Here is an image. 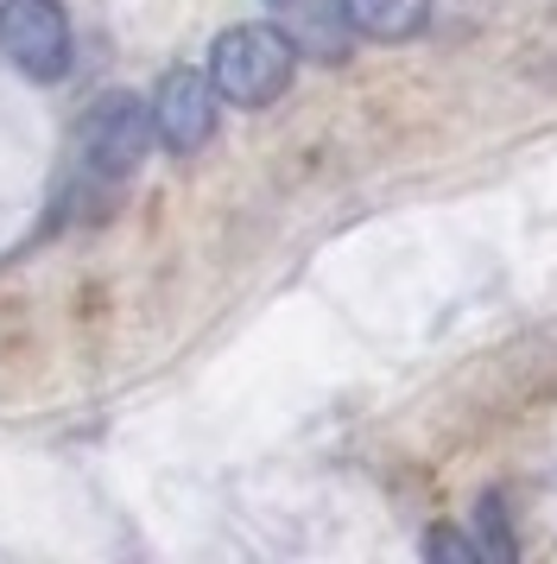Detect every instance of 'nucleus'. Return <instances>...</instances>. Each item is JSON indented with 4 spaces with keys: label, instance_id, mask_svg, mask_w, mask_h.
I'll use <instances>...</instances> for the list:
<instances>
[{
    "label": "nucleus",
    "instance_id": "0eeeda50",
    "mask_svg": "<svg viewBox=\"0 0 557 564\" xmlns=\"http://www.w3.org/2000/svg\"><path fill=\"white\" fill-rule=\"evenodd\" d=\"M425 552H430V558H462V564L476 558V545H469V539H456V533H430Z\"/></svg>",
    "mask_w": 557,
    "mask_h": 564
},
{
    "label": "nucleus",
    "instance_id": "39448f33",
    "mask_svg": "<svg viewBox=\"0 0 557 564\" xmlns=\"http://www.w3.org/2000/svg\"><path fill=\"white\" fill-rule=\"evenodd\" d=\"M342 20H349L361 39L400 45V39H412V32H425L430 0H342Z\"/></svg>",
    "mask_w": 557,
    "mask_h": 564
},
{
    "label": "nucleus",
    "instance_id": "423d86ee",
    "mask_svg": "<svg viewBox=\"0 0 557 564\" xmlns=\"http://www.w3.org/2000/svg\"><path fill=\"white\" fill-rule=\"evenodd\" d=\"M481 539H488V558H513V533H506L501 495H481Z\"/></svg>",
    "mask_w": 557,
    "mask_h": 564
},
{
    "label": "nucleus",
    "instance_id": "20e7f679",
    "mask_svg": "<svg viewBox=\"0 0 557 564\" xmlns=\"http://www.w3.org/2000/svg\"><path fill=\"white\" fill-rule=\"evenodd\" d=\"M152 133L172 153H197L216 133V83L197 77V70H165L152 89Z\"/></svg>",
    "mask_w": 557,
    "mask_h": 564
},
{
    "label": "nucleus",
    "instance_id": "f257e3e1",
    "mask_svg": "<svg viewBox=\"0 0 557 564\" xmlns=\"http://www.w3.org/2000/svg\"><path fill=\"white\" fill-rule=\"evenodd\" d=\"M292 64H298V45L278 26H228L216 39V52H209V83H216V96H228V102L266 108L285 96Z\"/></svg>",
    "mask_w": 557,
    "mask_h": 564
},
{
    "label": "nucleus",
    "instance_id": "6e6552de",
    "mask_svg": "<svg viewBox=\"0 0 557 564\" xmlns=\"http://www.w3.org/2000/svg\"><path fill=\"white\" fill-rule=\"evenodd\" d=\"M278 7H292V0H278Z\"/></svg>",
    "mask_w": 557,
    "mask_h": 564
},
{
    "label": "nucleus",
    "instance_id": "f03ea898",
    "mask_svg": "<svg viewBox=\"0 0 557 564\" xmlns=\"http://www.w3.org/2000/svg\"><path fill=\"white\" fill-rule=\"evenodd\" d=\"M76 140H83V159H89L96 172L121 178V172H133L152 147V102L127 96V89H108V96L83 115V133H76Z\"/></svg>",
    "mask_w": 557,
    "mask_h": 564
},
{
    "label": "nucleus",
    "instance_id": "7ed1b4c3",
    "mask_svg": "<svg viewBox=\"0 0 557 564\" xmlns=\"http://www.w3.org/2000/svg\"><path fill=\"white\" fill-rule=\"evenodd\" d=\"M0 52L39 83L64 77V64H70V20H64V7L57 0H13V7H0Z\"/></svg>",
    "mask_w": 557,
    "mask_h": 564
}]
</instances>
